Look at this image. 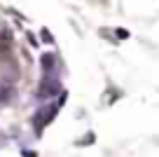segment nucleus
<instances>
[{
  "label": "nucleus",
  "mask_w": 159,
  "mask_h": 157,
  "mask_svg": "<svg viewBox=\"0 0 159 157\" xmlns=\"http://www.w3.org/2000/svg\"><path fill=\"white\" fill-rule=\"evenodd\" d=\"M56 113H59V103H47V106L38 108V113L33 115V129H35V136H40V134H42V129H45L47 124H49L52 120L56 117Z\"/></svg>",
  "instance_id": "1"
},
{
  "label": "nucleus",
  "mask_w": 159,
  "mask_h": 157,
  "mask_svg": "<svg viewBox=\"0 0 159 157\" xmlns=\"http://www.w3.org/2000/svg\"><path fill=\"white\" fill-rule=\"evenodd\" d=\"M56 94H63L61 92V80L56 75H45L40 87H38V98L40 101H47V98L56 96Z\"/></svg>",
  "instance_id": "2"
},
{
  "label": "nucleus",
  "mask_w": 159,
  "mask_h": 157,
  "mask_svg": "<svg viewBox=\"0 0 159 157\" xmlns=\"http://www.w3.org/2000/svg\"><path fill=\"white\" fill-rule=\"evenodd\" d=\"M40 66H42V73L45 75H56V68H59V54L56 52H45L40 56Z\"/></svg>",
  "instance_id": "3"
},
{
  "label": "nucleus",
  "mask_w": 159,
  "mask_h": 157,
  "mask_svg": "<svg viewBox=\"0 0 159 157\" xmlns=\"http://www.w3.org/2000/svg\"><path fill=\"white\" fill-rule=\"evenodd\" d=\"M40 38L45 40V42L54 45V35H52V31H49V28H40Z\"/></svg>",
  "instance_id": "4"
},
{
  "label": "nucleus",
  "mask_w": 159,
  "mask_h": 157,
  "mask_svg": "<svg viewBox=\"0 0 159 157\" xmlns=\"http://www.w3.org/2000/svg\"><path fill=\"white\" fill-rule=\"evenodd\" d=\"M94 141H96V134H94V131H89L84 138H80V141H77V145H91Z\"/></svg>",
  "instance_id": "5"
},
{
  "label": "nucleus",
  "mask_w": 159,
  "mask_h": 157,
  "mask_svg": "<svg viewBox=\"0 0 159 157\" xmlns=\"http://www.w3.org/2000/svg\"><path fill=\"white\" fill-rule=\"evenodd\" d=\"M112 33H115V35H117V38H119V40H126V38H129V31H126V28H115V31H112Z\"/></svg>",
  "instance_id": "6"
},
{
  "label": "nucleus",
  "mask_w": 159,
  "mask_h": 157,
  "mask_svg": "<svg viewBox=\"0 0 159 157\" xmlns=\"http://www.w3.org/2000/svg\"><path fill=\"white\" fill-rule=\"evenodd\" d=\"M21 157H38V152L30 150V148H24V150H21Z\"/></svg>",
  "instance_id": "7"
},
{
  "label": "nucleus",
  "mask_w": 159,
  "mask_h": 157,
  "mask_svg": "<svg viewBox=\"0 0 159 157\" xmlns=\"http://www.w3.org/2000/svg\"><path fill=\"white\" fill-rule=\"evenodd\" d=\"M10 28H5V26H2V28H0V40H10Z\"/></svg>",
  "instance_id": "8"
},
{
  "label": "nucleus",
  "mask_w": 159,
  "mask_h": 157,
  "mask_svg": "<svg viewBox=\"0 0 159 157\" xmlns=\"http://www.w3.org/2000/svg\"><path fill=\"white\" fill-rule=\"evenodd\" d=\"M26 38H28V42H30V47H38V38H35L33 33H26Z\"/></svg>",
  "instance_id": "9"
}]
</instances>
